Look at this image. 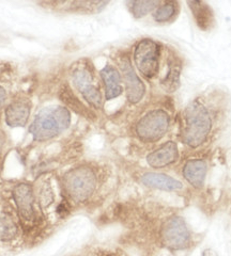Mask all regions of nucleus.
<instances>
[{
	"label": "nucleus",
	"instance_id": "nucleus-17",
	"mask_svg": "<svg viewBox=\"0 0 231 256\" xmlns=\"http://www.w3.org/2000/svg\"><path fill=\"white\" fill-rule=\"evenodd\" d=\"M60 98L65 102V104H67V105L71 108L73 109L75 112H77V114H82L86 118H90L91 116V112L87 109L83 104L79 102L77 100L76 96L73 94V92H72L69 88H63L61 93H60Z\"/></svg>",
	"mask_w": 231,
	"mask_h": 256
},
{
	"label": "nucleus",
	"instance_id": "nucleus-2",
	"mask_svg": "<svg viewBox=\"0 0 231 256\" xmlns=\"http://www.w3.org/2000/svg\"><path fill=\"white\" fill-rule=\"evenodd\" d=\"M211 127L212 120L208 110L200 102H193L184 112L182 140L189 148L200 146L208 138Z\"/></svg>",
	"mask_w": 231,
	"mask_h": 256
},
{
	"label": "nucleus",
	"instance_id": "nucleus-10",
	"mask_svg": "<svg viewBox=\"0 0 231 256\" xmlns=\"http://www.w3.org/2000/svg\"><path fill=\"white\" fill-rule=\"evenodd\" d=\"M178 156L179 152L177 144L169 141L163 144L161 148L153 150L152 153H150L147 157V162L152 168L160 169V168H164L176 162Z\"/></svg>",
	"mask_w": 231,
	"mask_h": 256
},
{
	"label": "nucleus",
	"instance_id": "nucleus-5",
	"mask_svg": "<svg viewBox=\"0 0 231 256\" xmlns=\"http://www.w3.org/2000/svg\"><path fill=\"white\" fill-rule=\"evenodd\" d=\"M161 48L152 40H142L134 50V61L138 70L147 78L156 76L160 66Z\"/></svg>",
	"mask_w": 231,
	"mask_h": 256
},
{
	"label": "nucleus",
	"instance_id": "nucleus-14",
	"mask_svg": "<svg viewBox=\"0 0 231 256\" xmlns=\"http://www.w3.org/2000/svg\"><path fill=\"white\" fill-rule=\"evenodd\" d=\"M30 116V105L25 102H14L6 109V123L10 127H24Z\"/></svg>",
	"mask_w": 231,
	"mask_h": 256
},
{
	"label": "nucleus",
	"instance_id": "nucleus-1",
	"mask_svg": "<svg viewBox=\"0 0 231 256\" xmlns=\"http://www.w3.org/2000/svg\"><path fill=\"white\" fill-rule=\"evenodd\" d=\"M71 124L70 111L61 106L43 108L36 116L29 132L36 141H47L58 137Z\"/></svg>",
	"mask_w": 231,
	"mask_h": 256
},
{
	"label": "nucleus",
	"instance_id": "nucleus-19",
	"mask_svg": "<svg viewBox=\"0 0 231 256\" xmlns=\"http://www.w3.org/2000/svg\"><path fill=\"white\" fill-rule=\"evenodd\" d=\"M178 4L174 2H163L157 6V9L154 12V20L157 22H165L171 20L174 14L177 13Z\"/></svg>",
	"mask_w": 231,
	"mask_h": 256
},
{
	"label": "nucleus",
	"instance_id": "nucleus-7",
	"mask_svg": "<svg viewBox=\"0 0 231 256\" xmlns=\"http://www.w3.org/2000/svg\"><path fill=\"white\" fill-rule=\"evenodd\" d=\"M72 78H73L76 89L84 96L87 102L97 109L101 108L102 94L99 88L93 82V73L88 66L83 64V66H76L72 72Z\"/></svg>",
	"mask_w": 231,
	"mask_h": 256
},
{
	"label": "nucleus",
	"instance_id": "nucleus-6",
	"mask_svg": "<svg viewBox=\"0 0 231 256\" xmlns=\"http://www.w3.org/2000/svg\"><path fill=\"white\" fill-rule=\"evenodd\" d=\"M161 238L164 246L171 250L186 249L190 244V233L181 217H171L162 226Z\"/></svg>",
	"mask_w": 231,
	"mask_h": 256
},
{
	"label": "nucleus",
	"instance_id": "nucleus-9",
	"mask_svg": "<svg viewBox=\"0 0 231 256\" xmlns=\"http://www.w3.org/2000/svg\"><path fill=\"white\" fill-rule=\"evenodd\" d=\"M120 68L123 76V82L125 84L127 100L132 104L139 102L146 92L145 84H142L140 78L137 76L136 72L134 70L129 59L123 58L120 61Z\"/></svg>",
	"mask_w": 231,
	"mask_h": 256
},
{
	"label": "nucleus",
	"instance_id": "nucleus-13",
	"mask_svg": "<svg viewBox=\"0 0 231 256\" xmlns=\"http://www.w3.org/2000/svg\"><path fill=\"white\" fill-rule=\"evenodd\" d=\"M108 4L104 2H55L49 6L60 11L78 13H98Z\"/></svg>",
	"mask_w": 231,
	"mask_h": 256
},
{
	"label": "nucleus",
	"instance_id": "nucleus-3",
	"mask_svg": "<svg viewBox=\"0 0 231 256\" xmlns=\"http://www.w3.org/2000/svg\"><path fill=\"white\" fill-rule=\"evenodd\" d=\"M62 185L71 200L82 203L93 194L97 187V176L90 168L78 166L63 175Z\"/></svg>",
	"mask_w": 231,
	"mask_h": 256
},
{
	"label": "nucleus",
	"instance_id": "nucleus-8",
	"mask_svg": "<svg viewBox=\"0 0 231 256\" xmlns=\"http://www.w3.org/2000/svg\"><path fill=\"white\" fill-rule=\"evenodd\" d=\"M13 198L18 207L19 216L23 223L33 226L36 222L35 212V196L31 185L27 182H21L13 189Z\"/></svg>",
	"mask_w": 231,
	"mask_h": 256
},
{
	"label": "nucleus",
	"instance_id": "nucleus-22",
	"mask_svg": "<svg viewBox=\"0 0 231 256\" xmlns=\"http://www.w3.org/2000/svg\"><path fill=\"white\" fill-rule=\"evenodd\" d=\"M203 256H217V255H216V253H215L213 250L209 249V250H205V251L203 252Z\"/></svg>",
	"mask_w": 231,
	"mask_h": 256
},
{
	"label": "nucleus",
	"instance_id": "nucleus-15",
	"mask_svg": "<svg viewBox=\"0 0 231 256\" xmlns=\"http://www.w3.org/2000/svg\"><path fill=\"white\" fill-rule=\"evenodd\" d=\"M208 170V164L201 159L189 160L183 166V175L184 178L195 188H201Z\"/></svg>",
	"mask_w": 231,
	"mask_h": 256
},
{
	"label": "nucleus",
	"instance_id": "nucleus-18",
	"mask_svg": "<svg viewBox=\"0 0 231 256\" xmlns=\"http://www.w3.org/2000/svg\"><path fill=\"white\" fill-rule=\"evenodd\" d=\"M162 2H154V0H142V2H130V9L133 13V15L136 18H140L149 14L151 11L157 9V6Z\"/></svg>",
	"mask_w": 231,
	"mask_h": 256
},
{
	"label": "nucleus",
	"instance_id": "nucleus-4",
	"mask_svg": "<svg viewBox=\"0 0 231 256\" xmlns=\"http://www.w3.org/2000/svg\"><path fill=\"white\" fill-rule=\"evenodd\" d=\"M169 116L164 110L150 111L136 125V134L145 142H156L168 130Z\"/></svg>",
	"mask_w": 231,
	"mask_h": 256
},
{
	"label": "nucleus",
	"instance_id": "nucleus-21",
	"mask_svg": "<svg viewBox=\"0 0 231 256\" xmlns=\"http://www.w3.org/2000/svg\"><path fill=\"white\" fill-rule=\"evenodd\" d=\"M7 100V92L3 86H0V107H2Z\"/></svg>",
	"mask_w": 231,
	"mask_h": 256
},
{
	"label": "nucleus",
	"instance_id": "nucleus-12",
	"mask_svg": "<svg viewBox=\"0 0 231 256\" xmlns=\"http://www.w3.org/2000/svg\"><path fill=\"white\" fill-rule=\"evenodd\" d=\"M101 78L105 86V98L107 100H114L122 94V77L117 68L106 66L101 70Z\"/></svg>",
	"mask_w": 231,
	"mask_h": 256
},
{
	"label": "nucleus",
	"instance_id": "nucleus-20",
	"mask_svg": "<svg viewBox=\"0 0 231 256\" xmlns=\"http://www.w3.org/2000/svg\"><path fill=\"white\" fill-rule=\"evenodd\" d=\"M18 234V228L8 218H0V239L11 240Z\"/></svg>",
	"mask_w": 231,
	"mask_h": 256
},
{
	"label": "nucleus",
	"instance_id": "nucleus-16",
	"mask_svg": "<svg viewBox=\"0 0 231 256\" xmlns=\"http://www.w3.org/2000/svg\"><path fill=\"white\" fill-rule=\"evenodd\" d=\"M187 6L190 8L199 28L209 30L213 26L214 15L208 4L202 2H188Z\"/></svg>",
	"mask_w": 231,
	"mask_h": 256
},
{
	"label": "nucleus",
	"instance_id": "nucleus-11",
	"mask_svg": "<svg viewBox=\"0 0 231 256\" xmlns=\"http://www.w3.org/2000/svg\"><path fill=\"white\" fill-rule=\"evenodd\" d=\"M143 185L163 191H176L182 189V182L169 175L162 173H146L141 176Z\"/></svg>",
	"mask_w": 231,
	"mask_h": 256
}]
</instances>
